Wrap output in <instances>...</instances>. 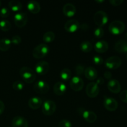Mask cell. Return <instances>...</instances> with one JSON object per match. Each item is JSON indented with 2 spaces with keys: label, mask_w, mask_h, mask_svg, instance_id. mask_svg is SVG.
<instances>
[{
  "label": "cell",
  "mask_w": 127,
  "mask_h": 127,
  "mask_svg": "<svg viewBox=\"0 0 127 127\" xmlns=\"http://www.w3.org/2000/svg\"><path fill=\"white\" fill-rule=\"evenodd\" d=\"M87 95L90 98H94L98 95L99 93V87L95 82L89 83L86 88Z\"/></svg>",
  "instance_id": "obj_10"
},
{
  "label": "cell",
  "mask_w": 127,
  "mask_h": 127,
  "mask_svg": "<svg viewBox=\"0 0 127 127\" xmlns=\"http://www.w3.org/2000/svg\"><path fill=\"white\" fill-rule=\"evenodd\" d=\"M104 31L102 27H98L94 31V35L96 38H100L104 36Z\"/></svg>",
  "instance_id": "obj_30"
},
{
  "label": "cell",
  "mask_w": 127,
  "mask_h": 127,
  "mask_svg": "<svg viewBox=\"0 0 127 127\" xmlns=\"http://www.w3.org/2000/svg\"><path fill=\"white\" fill-rule=\"evenodd\" d=\"M57 105L53 100H47L42 104V112L45 115H52L55 112Z\"/></svg>",
  "instance_id": "obj_6"
},
{
  "label": "cell",
  "mask_w": 127,
  "mask_h": 127,
  "mask_svg": "<svg viewBox=\"0 0 127 127\" xmlns=\"http://www.w3.org/2000/svg\"><path fill=\"white\" fill-rule=\"evenodd\" d=\"M104 106L109 111L113 112L117 109L119 104L114 98L105 96L104 99Z\"/></svg>",
  "instance_id": "obj_12"
},
{
  "label": "cell",
  "mask_w": 127,
  "mask_h": 127,
  "mask_svg": "<svg viewBox=\"0 0 127 127\" xmlns=\"http://www.w3.org/2000/svg\"><path fill=\"white\" fill-rule=\"evenodd\" d=\"M109 2H110L112 6H117L121 5L124 2V1H123V0H110V1H109Z\"/></svg>",
  "instance_id": "obj_38"
},
{
  "label": "cell",
  "mask_w": 127,
  "mask_h": 127,
  "mask_svg": "<svg viewBox=\"0 0 127 127\" xmlns=\"http://www.w3.org/2000/svg\"><path fill=\"white\" fill-rule=\"evenodd\" d=\"M50 86L47 82L40 80L36 82L33 85V89L38 94H46L48 92Z\"/></svg>",
  "instance_id": "obj_11"
},
{
  "label": "cell",
  "mask_w": 127,
  "mask_h": 127,
  "mask_svg": "<svg viewBox=\"0 0 127 127\" xmlns=\"http://www.w3.org/2000/svg\"><path fill=\"white\" fill-rule=\"evenodd\" d=\"M93 45L89 41H84L80 45V48L81 51L83 52H85V53L90 52L93 50Z\"/></svg>",
  "instance_id": "obj_26"
},
{
  "label": "cell",
  "mask_w": 127,
  "mask_h": 127,
  "mask_svg": "<svg viewBox=\"0 0 127 127\" xmlns=\"http://www.w3.org/2000/svg\"><path fill=\"white\" fill-rule=\"evenodd\" d=\"M120 99L124 102L127 104V90H124L120 93Z\"/></svg>",
  "instance_id": "obj_37"
},
{
  "label": "cell",
  "mask_w": 127,
  "mask_h": 127,
  "mask_svg": "<svg viewBox=\"0 0 127 127\" xmlns=\"http://www.w3.org/2000/svg\"><path fill=\"white\" fill-rule=\"evenodd\" d=\"M95 2H104V1H103V0H102V1H95Z\"/></svg>",
  "instance_id": "obj_43"
},
{
  "label": "cell",
  "mask_w": 127,
  "mask_h": 127,
  "mask_svg": "<svg viewBox=\"0 0 127 127\" xmlns=\"http://www.w3.org/2000/svg\"><path fill=\"white\" fill-rule=\"evenodd\" d=\"M104 77H105V79H108V80H110L112 78V73H110V71H105V73H104Z\"/></svg>",
  "instance_id": "obj_39"
},
{
  "label": "cell",
  "mask_w": 127,
  "mask_h": 127,
  "mask_svg": "<svg viewBox=\"0 0 127 127\" xmlns=\"http://www.w3.org/2000/svg\"><path fill=\"white\" fill-rule=\"evenodd\" d=\"M107 88L110 92L114 94H118L121 91V85L119 81L115 79L109 81L107 83Z\"/></svg>",
  "instance_id": "obj_15"
},
{
  "label": "cell",
  "mask_w": 127,
  "mask_h": 127,
  "mask_svg": "<svg viewBox=\"0 0 127 127\" xmlns=\"http://www.w3.org/2000/svg\"><path fill=\"white\" fill-rule=\"evenodd\" d=\"M21 40H22V39H21V37L19 35L13 36L11 40V43L14 45H16L20 44V43L21 42Z\"/></svg>",
  "instance_id": "obj_36"
},
{
  "label": "cell",
  "mask_w": 127,
  "mask_h": 127,
  "mask_svg": "<svg viewBox=\"0 0 127 127\" xmlns=\"http://www.w3.org/2000/svg\"><path fill=\"white\" fill-rule=\"evenodd\" d=\"M55 38V35L52 31L45 32L43 35V40L45 43H50L53 42Z\"/></svg>",
  "instance_id": "obj_28"
},
{
  "label": "cell",
  "mask_w": 127,
  "mask_h": 127,
  "mask_svg": "<svg viewBox=\"0 0 127 127\" xmlns=\"http://www.w3.org/2000/svg\"><path fill=\"white\" fill-rule=\"evenodd\" d=\"M19 74L26 83H32L37 78L36 73L29 67H22L20 69Z\"/></svg>",
  "instance_id": "obj_1"
},
{
  "label": "cell",
  "mask_w": 127,
  "mask_h": 127,
  "mask_svg": "<svg viewBox=\"0 0 127 127\" xmlns=\"http://www.w3.org/2000/svg\"><path fill=\"white\" fill-rule=\"evenodd\" d=\"M12 88L16 91H21L24 88L23 83L20 81H16L12 84Z\"/></svg>",
  "instance_id": "obj_31"
},
{
  "label": "cell",
  "mask_w": 127,
  "mask_h": 127,
  "mask_svg": "<svg viewBox=\"0 0 127 127\" xmlns=\"http://www.w3.org/2000/svg\"><path fill=\"white\" fill-rule=\"evenodd\" d=\"M12 127H28L29 124L27 120L25 118L21 116H17L12 119Z\"/></svg>",
  "instance_id": "obj_16"
},
{
  "label": "cell",
  "mask_w": 127,
  "mask_h": 127,
  "mask_svg": "<svg viewBox=\"0 0 127 127\" xmlns=\"http://www.w3.org/2000/svg\"><path fill=\"white\" fill-rule=\"evenodd\" d=\"M79 29H81L83 30V31H86L89 29V26H88V24H87L86 23L82 24H80Z\"/></svg>",
  "instance_id": "obj_41"
},
{
  "label": "cell",
  "mask_w": 127,
  "mask_h": 127,
  "mask_svg": "<svg viewBox=\"0 0 127 127\" xmlns=\"http://www.w3.org/2000/svg\"><path fill=\"white\" fill-rule=\"evenodd\" d=\"M122 65V60L117 56H112L105 60V66L109 69H118Z\"/></svg>",
  "instance_id": "obj_5"
},
{
  "label": "cell",
  "mask_w": 127,
  "mask_h": 127,
  "mask_svg": "<svg viewBox=\"0 0 127 127\" xmlns=\"http://www.w3.org/2000/svg\"><path fill=\"white\" fill-rule=\"evenodd\" d=\"M93 62L96 65H102L104 63V59L100 56L95 55L93 57Z\"/></svg>",
  "instance_id": "obj_32"
},
{
  "label": "cell",
  "mask_w": 127,
  "mask_h": 127,
  "mask_svg": "<svg viewBox=\"0 0 127 127\" xmlns=\"http://www.w3.org/2000/svg\"><path fill=\"white\" fill-rule=\"evenodd\" d=\"M11 29V24L9 21L6 19L0 21V29L4 32H7Z\"/></svg>",
  "instance_id": "obj_29"
},
{
  "label": "cell",
  "mask_w": 127,
  "mask_h": 127,
  "mask_svg": "<svg viewBox=\"0 0 127 127\" xmlns=\"http://www.w3.org/2000/svg\"><path fill=\"white\" fill-rule=\"evenodd\" d=\"M84 70H85V68H84V66L81 65V64H78L76 67V74L78 76L83 75L84 73Z\"/></svg>",
  "instance_id": "obj_34"
},
{
  "label": "cell",
  "mask_w": 127,
  "mask_h": 127,
  "mask_svg": "<svg viewBox=\"0 0 127 127\" xmlns=\"http://www.w3.org/2000/svg\"><path fill=\"white\" fill-rule=\"evenodd\" d=\"M5 109V105L4 104L2 101L0 100V115L2 114V112H4Z\"/></svg>",
  "instance_id": "obj_42"
},
{
  "label": "cell",
  "mask_w": 127,
  "mask_h": 127,
  "mask_svg": "<svg viewBox=\"0 0 127 127\" xmlns=\"http://www.w3.org/2000/svg\"><path fill=\"white\" fill-rule=\"evenodd\" d=\"M43 104L42 99L38 97H33L28 101V105L31 109L37 110L41 107Z\"/></svg>",
  "instance_id": "obj_19"
},
{
  "label": "cell",
  "mask_w": 127,
  "mask_h": 127,
  "mask_svg": "<svg viewBox=\"0 0 127 127\" xmlns=\"http://www.w3.org/2000/svg\"><path fill=\"white\" fill-rule=\"evenodd\" d=\"M94 48L97 53H105L109 49V44L104 40H99L95 43Z\"/></svg>",
  "instance_id": "obj_18"
},
{
  "label": "cell",
  "mask_w": 127,
  "mask_h": 127,
  "mask_svg": "<svg viewBox=\"0 0 127 127\" xmlns=\"http://www.w3.org/2000/svg\"><path fill=\"white\" fill-rule=\"evenodd\" d=\"M49 47L45 43L38 45L32 51V55L37 59H41L46 57L49 53Z\"/></svg>",
  "instance_id": "obj_2"
},
{
  "label": "cell",
  "mask_w": 127,
  "mask_h": 127,
  "mask_svg": "<svg viewBox=\"0 0 127 127\" xmlns=\"http://www.w3.org/2000/svg\"><path fill=\"white\" fill-rule=\"evenodd\" d=\"M66 91V86L62 82H57L53 86V92L56 95H62Z\"/></svg>",
  "instance_id": "obj_21"
},
{
  "label": "cell",
  "mask_w": 127,
  "mask_h": 127,
  "mask_svg": "<svg viewBox=\"0 0 127 127\" xmlns=\"http://www.w3.org/2000/svg\"><path fill=\"white\" fill-rule=\"evenodd\" d=\"M98 86L99 85H102L104 83V79L102 77H99L97 79H96V82H95Z\"/></svg>",
  "instance_id": "obj_40"
},
{
  "label": "cell",
  "mask_w": 127,
  "mask_h": 127,
  "mask_svg": "<svg viewBox=\"0 0 127 127\" xmlns=\"http://www.w3.org/2000/svg\"><path fill=\"white\" fill-rule=\"evenodd\" d=\"M125 29V25L122 21L116 20L110 24L109 27V32L113 35H118L124 32Z\"/></svg>",
  "instance_id": "obj_3"
},
{
  "label": "cell",
  "mask_w": 127,
  "mask_h": 127,
  "mask_svg": "<svg viewBox=\"0 0 127 127\" xmlns=\"http://www.w3.org/2000/svg\"><path fill=\"white\" fill-rule=\"evenodd\" d=\"M115 51L119 53H127V42L124 40H120L115 43L114 46Z\"/></svg>",
  "instance_id": "obj_23"
},
{
  "label": "cell",
  "mask_w": 127,
  "mask_h": 127,
  "mask_svg": "<svg viewBox=\"0 0 127 127\" xmlns=\"http://www.w3.org/2000/svg\"><path fill=\"white\" fill-rule=\"evenodd\" d=\"M58 127H72V124L69 120L64 119L60 122L58 124Z\"/></svg>",
  "instance_id": "obj_35"
},
{
  "label": "cell",
  "mask_w": 127,
  "mask_h": 127,
  "mask_svg": "<svg viewBox=\"0 0 127 127\" xmlns=\"http://www.w3.org/2000/svg\"><path fill=\"white\" fill-rule=\"evenodd\" d=\"M49 63L45 61H40L36 64L35 69L37 74L40 75H45L49 71Z\"/></svg>",
  "instance_id": "obj_13"
},
{
  "label": "cell",
  "mask_w": 127,
  "mask_h": 127,
  "mask_svg": "<svg viewBox=\"0 0 127 127\" xmlns=\"http://www.w3.org/2000/svg\"></svg>",
  "instance_id": "obj_46"
},
{
  "label": "cell",
  "mask_w": 127,
  "mask_h": 127,
  "mask_svg": "<svg viewBox=\"0 0 127 127\" xmlns=\"http://www.w3.org/2000/svg\"><path fill=\"white\" fill-rule=\"evenodd\" d=\"M78 112L83 116L84 120L89 124L94 123L97 119L96 114L93 111H89V110H85L83 108H79L78 109Z\"/></svg>",
  "instance_id": "obj_7"
},
{
  "label": "cell",
  "mask_w": 127,
  "mask_h": 127,
  "mask_svg": "<svg viewBox=\"0 0 127 127\" xmlns=\"http://www.w3.org/2000/svg\"><path fill=\"white\" fill-rule=\"evenodd\" d=\"M69 86L74 91H80L84 87V81L79 76H74L70 80Z\"/></svg>",
  "instance_id": "obj_9"
},
{
  "label": "cell",
  "mask_w": 127,
  "mask_h": 127,
  "mask_svg": "<svg viewBox=\"0 0 127 127\" xmlns=\"http://www.w3.org/2000/svg\"><path fill=\"white\" fill-rule=\"evenodd\" d=\"M14 23L19 28L24 27L28 21V16L26 12H18L14 16Z\"/></svg>",
  "instance_id": "obj_8"
},
{
  "label": "cell",
  "mask_w": 127,
  "mask_h": 127,
  "mask_svg": "<svg viewBox=\"0 0 127 127\" xmlns=\"http://www.w3.org/2000/svg\"><path fill=\"white\" fill-rule=\"evenodd\" d=\"M27 7L29 11L31 13L34 14L38 13L40 11V4L36 1H29L27 4Z\"/></svg>",
  "instance_id": "obj_22"
},
{
  "label": "cell",
  "mask_w": 127,
  "mask_h": 127,
  "mask_svg": "<svg viewBox=\"0 0 127 127\" xmlns=\"http://www.w3.org/2000/svg\"><path fill=\"white\" fill-rule=\"evenodd\" d=\"M93 19L95 24L98 27H102L107 23L109 17L105 12L103 11H99L95 12Z\"/></svg>",
  "instance_id": "obj_4"
},
{
  "label": "cell",
  "mask_w": 127,
  "mask_h": 127,
  "mask_svg": "<svg viewBox=\"0 0 127 127\" xmlns=\"http://www.w3.org/2000/svg\"><path fill=\"white\" fill-rule=\"evenodd\" d=\"M72 73L68 68H64L60 73V78L63 81H68L71 79Z\"/></svg>",
  "instance_id": "obj_27"
},
{
  "label": "cell",
  "mask_w": 127,
  "mask_h": 127,
  "mask_svg": "<svg viewBox=\"0 0 127 127\" xmlns=\"http://www.w3.org/2000/svg\"><path fill=\"white\" fill-rule=\"evenodd\" d=\"M63 12L66 17H73L76 13V9L71 3H66L63 7Z\"/></svg>",
  "instance_id": "obj_17"
},
{
  "label": "cell",
  "mask_w": 127,
  "mask_h": 127,
  "mask_svg": "<svg viewBox=\"0 0 127 127\" xmlns=\"http://www.w3.org/2000/svg\"><path fill=\"white\" fill-rule=\"evenodd\" d=\"M1 1H0V6H1Z\"/></svg>",
  "instance_id": "obj_45"
},
{
  "label": "cell",
  "mask_w": 127,
  "mask_h": 127,
  "mask_svg": "<svg viewBox=\"0 0 127 127\" xmlns=\"http://www.w3.org/2000/svg\"><path fill=\"white\" fill-rule=\"evenodd\" d=\"M11 40L7 38H4L0 40V50L2 52H6L9 50L11 48Z\"/></svg>",
  "instance_id": "obj_24"
},
{
  "label": "cell",
  "mask_w": 127,
  "mask_h": 127,
  "mask_svg": "<svg viewBox=\"0 0 127 127\" xmlns=\"http://www.w3.org/2000/svg\"><path fill=\"white\" fill-rule=\"evenodd\" d=\"M9 7L12 11L17 12L22 9V4L17 0H11L9 2Z\"/></svg>",
  "instance_id": "obj_25"
},
{
  "label": "cell",
  "mask_w": 127,
  "mask_h": 127,
  "mask_svg": "<svg viewBox=\"0 0 127 127\" xmlns=\"http://www.w3.org/2000/svg\"><path fill=\"white\" fill-rule=\"evenodd\" d=\"M80 27V24L77 20L71 19L67 21L64 24V29L66 31L70 33L76 32L78 31Z\"/></svg>",
  "instance_id": "obj_14"
},
{
  "label": "cell",
  "mask_w": 127,
  "mask_h": 127,
  "mask_svg": "<svg viewBox=\"0 0 127 127\" xmlns=\"http://www.w3.org/2000/svg\"><path fill=\"white\" fill-rule=\"evenodd\" d=\"M10 14V11L8 8L6 7H2L0 9V17L2 18H6Z\"/></svg>",
  "instance_id": "obj_33"
},
{
  "label": "cell",
  "mask_w": 127,
  "mask_h": 127,
  "mask_svg": "<svg viewBox=\"0 0 127 127\" xmlns=\"http://www.w3.org/2000/svg\"><path fill=\"white\" fill-rule=\"evenodd\" d=\"M84 76L88 79L91 81H94L97 77V71L94 67L89 66L85 69L84 73Z\"/></svg>",
  "instance_id": "obj_20"
},
{
  "label": "cell",
  "mask_w": 127,
  "mask_h": 127,
  "mask_svg": "<svg viewBox=\"0 0 127 127\" xmlns=\"http://www.w3.org/2000/svg\"><path fill=\"white\" fill-rule=\"evenodd\" d=\"M125 39H126V41L127 42V32L126 34H125Z\"/></svg>",
  "instance_id": "obj_44"
}]
</instances>
